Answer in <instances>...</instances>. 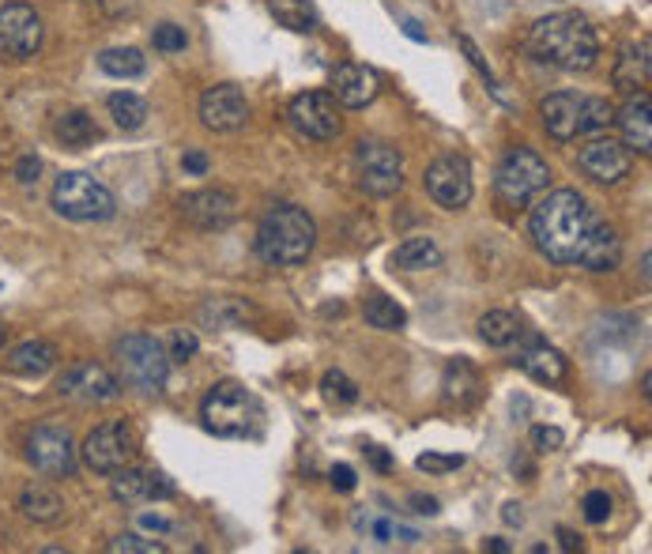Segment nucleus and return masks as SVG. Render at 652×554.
I'll return each mask as SVG.
<instances>
[{"instance_id":"nucleus-35","label":"nucleus","mask_w":652,"mask_h":554,"mask_svg":"<svg viewBox=\"0 0 652 554\" xmlns=\"http://www.w3.org/2000/svg\"><path fill=\"white\" fill-rule=\"evenodd\" d=\"M106 551H113V554H163L166 543L147 540V535H140V532H125V535H118V540L106 543Z\"/></svg>"},{"instance_id":"nucleus-1","label":"nucleus","mask_w":652,"mask_h":554,"mask_svg":"<svg viewBox=\"0 0 652 554\" xmlns=\"http://www.w3.org/2000/svg\"><path fill=\"white\" fill-rule=\"evenodd\" d=\"M535 250L554 264H577L588 272H615L622 261V242L615 226L581 197L577 189H554L532 208Z\"/></svg>"},{"instance_id":"nucleus-41","label":"nucleus","mask_w":652,"mask_h":554,"mask_svg":"<svg viewBox=\"0 0 652 554\" xmlns=\"http://www.w3.org/2000/svg\"><path fill=\"white\" fill-rule=\"evenodd\" d=\"M532 448L535 453H559L562 445H566V434H562L559 426H532Z\"/></svg>"},{"instance_id":"nucleus-25","label":"nucleus","mask_w":652,"mask_h":554,"mask_svg":"<svg viewBox=\"0 0 652 554\" xmlns=\"http://www.w3.org/2000/svg\"><path fill=\"white\" fill-rule=\"evenodd\" d=\"M442 396L449 403H456V408H472V403H479V396H483L479 369H475L468 358H453L442 377Z\"/></svg>"},{"instance_id":"nucleus-48","label":"nucleus","mask_w":652,"mask_h":554,"mask_svg":"<svg viewBox=\"0 0 652 554\" xmlns=\"http://www.w3.org/2000/svg\"><path fill=\"white\" fill-rule=\"evenodd\" d=\"M501 521L521 528V524H524V513H521V506H517V501H506V506H501Z\"/></svg>"},{"instance_id":"nucleus-16","label":"nucleus","mask_w":652,"mask_h":554,"mask_svg":"<svg viewBox=\"0 0 652 554\" xmlns=\"http://www.w3.org/2000/svg\"><path fill=\"white\" fill-rule=\"evenodd\" d=\"M250 121V99L242 95V87L234 84H216L200 95V125L211 132H242Z\"/></svg>"},{"instance_id":"nucleus-8","label":"nucleus","mask_w":652,"mask_h":554,"mask_svg":"<svg viewBox=\"0 0 652 554\" xmlns=\"http://www.w3.org/2000/svg\"><path fill=\"white\" fill-rule=\"evenodd\" d=\"M548 158L532 152V147H509L495 170V192L501 197V204L509 208H528L540 192H548Z\"/></svg>"},{"instance_id":"nucleus-52","label":"nucleus","mask_w":652,"mask_h":554,"mask_svg":"<svg viewBox=\"0 0 652 554\" xmlns=\"http://www.w3.org/2000/svg\"><path fill=\"white\" fill-rule=\"evenodd\" d=\"M404 34H408L411 42H427V31H422L416 20H404Z\"/></svg>"},{"instance_id":"nucleus-43","label":"nucleus","mask_w":652,"mask_h":554,"mask_svg":"<svg viewBox=\"0 0 652 554\" xmlns=\"http://www.w3.org/2000/svg\"><path fill=\"white\" fill-rule=\"evenodd\" d=\"M329 479H332V487L343 490V495H351V490L358 487V475H355V468H351V464H336V468L329 472Z\"/></svg>"},{"instance_id":"nucleus-15","label":"nucleus","mask_w":652,"mask_h":554,"mask_svg":"<svg viewBox=\"0 0 652 554\" xmlns=\"http://www.w3.org/2000/svg\"><path fill=\"white\" fill-rule=\"evenodd\" d=\"M577 166L588 181L596 185H619L622 178H630L633 170V152L622 140L611 136H593L585 147L577 152Z\"/></svg>"},{"instance_id":"nucleus-32","label":"nucleus","mask_w":652,"mask_h":554,"mask_svg":"<svg viewBox=\"0 0 652 554\" xmlns=\"http://www.w3.org/2000/svg\"><path fill=\"white\" fill-rule=\"evenodd\" d=\"M200 317L211 324V329H242L250 317H257L250 302H242V298H211V302L200 310Z\"/></svg>"},{"instance_id":"nucleus-44","label":"nucleus","mask_w":652,"mask_h":554,"mask_svg":"<svg viewBox=\"0 0 652 554\" xmlns=\"http://www.w3.org/2000/svg\"><path fill=\"white\" fill-rule=\"evenodd\" d=\"M38 174H42V158L38 155H23L20 163H15V178H20V185H34V181H38Z\"/></svg>"},{"instance_id":"nucleus-20","label":"nucleus","mask_w":652,"mask_h":554,"mask_svg":"<svg viewBox=\"0 0 652 554\" xmlns=\"http://www.w3.org/2000/svg\"><path fill=\"white\" fill-rule=\"evenodd\" d=\"M110 495L118 501H125V506H144V501H155V498H174V483L166 479L163 472H140L129 464V468L113 472Z\"/></svg>"},{"instance_id":"nucleus-38","label":"nucleus","mask_w":652,"mask_h":554,"mask_svg":"<svg viewBox=\"0 0 652 554\" xmlns=\"http://www.w3.org/2000/svg\"><path fill=\"white\" fill-rule=\"evenodd\" d=\"M461 49H464V57H468V65L475 68V73H479L483 79H487V87H490V91H495L498 99L506 102V95H501V84H498V79H495V73H490V65H487V60H483L479 46H475V42L468 38V34H461Z\"/></svg>"},{"instance_id":"nucleus-31","label":"nucleus","mask_w":652,"mask_h":554,"mask_svg":"<svg viewBox=\"0 0 652 554\" xmlns=\"http://www.w3.org/2000/svg\"><path fill=\"white\" fill-rule=\"evenodd\" d=\"M106 110H110L113 125L125 129V132H136L147 125V118H152V110H147V102L140 99V95L132 91H113L110 99H106Z\"/></svg>"},{"instance_id":"nucleus-36","label":"nucleus","mask_w":652,"mask_h":554,"mask_svg":"<svg viewBox=\"0 0 652 554\" xmlns=\"http://www.w3.org/2000/svg\"><path fill=\"white\" fill-rule=\"evenodd\" d=\"M152 42H155L158 53H181L185 46H189V38H185V26H178V23H158L152 31Z\"/></svg>"},{"instance_id":"nucleus-37","label":"nucleus","mask_w":652,"mask_h":554,"mask_svg":"<svg viewBox=\"0 0 652 554\" xmlns=\"http://www.w3.org/2000/svg\"><path fill=\"white\" fill-rule=\"evenodd\" d=\"M321 389L329 392L332 400H340V403H355L358 400V385L351 381L347 374H340V369H329V374H324Z\"/></svg>"},{"instance_id":"nucleus-17","label":"nucleus","mask_w":652,"mask_h":554,"mask_svg":"<svg viewBox=\"0 0 652 554\" xmlns=\"http://www.w3.org/2000/svg\"><path fill=\"white\" fill-rule=\"evenodd\" d=\"M57 392L76 403H110L121 396V381L99 363H76L57 381Z\"/></svg>"},{"instance_id":"nucleus-5","label":"nucleus","mask_w":652,"mask_h":554,"mask_svg":"<svg viewBox=\"0 0 652 554\" xmlns=\"http://www.w3.org/2000/svg\"><path fill=\"white\" fill-rule=\"evenodd\" d=\"M200 419L216 437H250L261 426V403L242 381H219L200 403Z\"/></svg>"},{"instance_id":"nucleus-54","label":"nucleus","mask_w":652,"mask_h":554,"mask_svg":"<svg viewBox=\"0 0 652 554\" xmlns=\"http://www.w3.org/2000/svg\"><path fill=\"white\" fill-rule=\"evenodd\" d=\"M4 343H8V329L0 324V351H4Z\"/></svg>"},{"instance_id":"nucleus-4","label":"nucleus","mask_w":652,"mask_h":554,"mask_svg":"<svg viewBox=\"0 0 652 554\" xmlns=\"http://www.w3.org/2000/svg\"><path fill=\"white\" fill-rule=\"evenodd\" d=\"M540 121L551 140L570 144L577 136H600L607 125H615V106L596 95L554 91L540 102Z\"/></svg>"},{"instance_id":"nucleus-19","label":"nucleus","mask_w":652,"mask_h":554,"mask_svg":"<svg viewBox=\"0 0 652 554\" xmlns=\"http://www.w3.org/2000/svg\"><path fill=\"white\" fill-rule=\"evenodd\" d=\"M332 99L340 106H347V110H363L382 95V76L374 73L369 65H355V60H347V65H340L336 73H332Z\"/></svg>"},{"instance_id":"nucleus-3","label":"nucleus","mask_w":652,"mask_h":554,"mask_svg":"<svg viewBox=\"0 0 652 554\" xmlns=\"http://www.w3.org/2000/svg\"><path fill=\"white\" fill-rule=\"evenodd\" d=\"M317 245V223L306 208L276 204L257 226V257L276 268H298Z\"/></svg>"},{"instance_id":"nucleus-34","label":"nucleus","mask_w":652,"mask_h":554,"mask_svg":"<svg viewBox=\"0 0 652 554\" xmlns=\"http://www.w3.org/2000/svg\"><path fill=\"white\" fill-rule=\"evenodd\" d=\"M366 324L377 332H400L404 324H408V310H404L396 298H385V295H369L366 298Z\"/></svg>"},{"instance_id":"nucleus-40","label":"nucleus","mask_w":652,"mask_h":554,"mask_svg":"<svg viewBox=\"0 0 652 554\" xmlns=\"http://www.w3.org/2000/svg\"><path fill=\"white\" fill-rule=\"evenodd\" d=\"M585 521L588 524H604L607 517H611V495H607V490H588L585 495Z\"/></svg>"},{"instance_id":"nucleus-45","label":"nucleus","mask_w":652,"mask_h":554,"mask_svg":"<svg viewBox=\"0 0 652 554\" xmlns=\"http://www.w3.org/2000/svg\"><path fill=\"white\" fill-rule=\"evenodd\" d=\"M208 166H211V158H208L205 152H185V155H181V170L192 174V178H205Z\"/></svg>"},{"instance_id":"nucleus-13","label":"nucleus","mask_w":652,"mask_h":554,"mask_svg":"<svg viewBox=\"0 0 652 554\" xmlns=\"http://www.w3.org/2000/svg\"><path fill=\"white\" fill-rule=\"evenodd\" d=\"M422 185H427L430 200L445 211H461L472 200L475 185H472V166L464 155H442L427 166L422 174Z\"/></svg>"},{"instance_id":"nucleus-46","label":"nucleus","mask_w":652,"mask_h":554,"mask_svg":"<svg viewBox=\"0 0 652 554\" xmlns=\"http://www.w3.org/2000/svg\"><path fill=\"white\" fill-rule=\"evenodd\" d=\"M355 524L363 528V532L369 528V532H374V540H377V543H393V535H396V524H393V521H366V517H358Z\"/></svg>"},{"instance_id":"nucleus-29","label":"nucleus","mask_w":652,"mask_h":554,"mask_svg":"<svg viewBox=\"0 0 652 554\" xmlns=\"http://www.w3.org/2000/svg\"><path fill=\"white\" fill-rule=\"evenodd\" d=\"M53 136H57L65 147L79 152V147H91L95 140H99V125H95V118L87 110H68L53 121Z\"/></svg>"},{"instance_id":"nucleus-24","label":"nucleus","mask_w":652,"mask_h":554,"mask_svg":"<svg viewBox=\"0 0 652 554\" xmlns=\"http://www.w3.org/2000/svg\"><path fill=\"white\" fill-rule=\"evenodd\" d=\"M57 366V347L49 340H23L20 347L8 351L4 369L12 377H46L49 369Z\"/></svg>"},{"instance_id":"nucleus-6","label":"nucleus","mask_w":652,"mask_h":554,"mask_svg":"<svg viewBox=\"0 0 652 554\" xmlns=\"http://www.w3.org/2000/svg\"><path fill=\"white\" fill-rule=\"evenodd\" d=\"M121 369V385L140 396H158L166 389V377H170V355L155 336L147 332H132V336L118 340L113 347Z\"/></svg>"},{"instance_id":"nucleus-10","label":"nucleus","mask_w":652,"mask_h":554,"mask_svg":"<svg viewBox=\"0 0 652 554\" xmlns=\"http://www.w3.org/2000/svg\"><path fill=\"white\" fill-rule=\"evenodd\" d=\"M358 185L369 197H393L404 185V155L400 147L385 144V140H363L355 152Z\"/></svg>"},{"instance_id":"nucleus-49","label":"nucleus","mask_w":652,"mask_h":554,"mask_svg":"<svg viewBox=\"0 0 652 554\" xmlns=\"http://www.w3.org/2000/svg\"><path fill=\"white\" fill-rule=\"evenodd\" d=\"M411 506H416V513H422V517L438 513V498H427V495H416V498H411Z\"/></svg>"},{"instance_id":"nucleus-33","label":"nucleus","mask_w":652,"mask_h":554,"mask_svg":"<svg viewBox=\"0 0 652 554\" xmlns=\"http://www.w3.org/2000/svg\"><path fill=\"white\" fill-rule=\"evenodd\" d=\"M99 68L106 76H118V79H136L147 73V57L136 46H113L99 53Z\"/></svg>"},{"instance_id":"nucleus-26","label":"nucleus","mask_w":652,"mask_h":554,"mask_svg":"<svg viewBox=\"0 0 652 554\" xmlns=\"http://www.w3.org/2000/svg\"><path fill=\"white\" fill-rule=\"evenodd\" d=\"M393 264H396L400 272H430V268H442V250H438L434 237L419 234V237H408V242L396 245Z\"/></svg>"},{"instance_id":"nucleus-9","label":"nucleus","mask_w":652,"mask_h":554,"mask_svg":"<svg viewBox=\"0 0 652 554\" xmlns=\"http://www.w3.org/2000/svg\"><path fill=\"white\" fill-rule=\"evenodd\" d=\"M136 453H140L136 430H132L125 419H110V422H102V426H95L91 434H87L84 448H79L84 464L95 475H113V472L129 468V464L136 461Z\"/></svg>"},{"instance_id":"nucleus-50","label":"nucleus","mask_w":652,"mask_h":554,"mask_svg":"<svg viewBox=\"0 0 652 554\" xmlns=\"http://www.w3.org/2000/svg\"><path fill=\"white\" fill-rule=\"evenodd\" d=\"M559 543H562V551H581V535L570 532V528H559Z\"/></svg>"},{"instance_id":"nucleus-2","label":"nucleus","mask_w":652,"mask_h":554,"mask_svg":"<svg viewBox=\"0 0 652 554\" xmlns=\"http://www.w3.org/2000/svg\"><path fill=\"white\" fill-rule=\"evenodd\" d=\"M524 46L540 65H551L559 73H593L600 60V34L581 12H554L535 20Z\"/></svg>"},{"instance_id":"nucleus-11","label":"nucleus","mask_w":652,"mask_h":554,"mask_svg":"<svg viewBox=\"0 0 652 554\" xmlns=\"http://www.w3.org/2000/svg\"><path fill=\"white\" fill-rule=\"evenodd\" d=\"M287 121L290 129L298 132L302 140H317V144H324V140H336L340 129H343V118H340V102L332 99L329 91H302L295 95L287 106Z\"/></svg>"},{"instance_id":"nucleus-53","label":"nucleus","mask_w":652,"mask_h":554,"mask_svg":"<svg viewBox=\"0 0 652 554\" xmlns=\"http://www.w3.org/2000/svg\"><path fill=\"white\" fill-rule=\"evenodd\" d=\"M483 547H487L490 554H509V551H513L506 540H498V535H495V540H487V543H483Z\"/></svg>"},{"instance_id":"nucleus-27","label":"nucleus","mask_w":652,"mask_h":554,"mask_svg":"<svg viewBox=\"0 0 652 554\" xmlns=\"http://www.w3.org/2000/svg\"><path fill=\"white\" fill-rule=\"evenodd\" d=\"M20 509H23V517H31V521L53 524L65 517V498H60L53 487H46V483H31V487H23V495H20Z\"/></svg>"},{"instance_id":"nucleus-39","label":"nucleus","mask_w":652,"mask_h":554,"mask_svg":"<svg viewBox=\"0 0 652 554\" xmlns=\"http://www.w3.org/2000/svg\"><path fill=\"white\" fill-rule=\"evenodd\" d=\"M416 468L427 475H445V472L464 468V456L461 453H422L416 461Z\"/></svg>"},{"instance_id":"nucleus-23","label":"nucleus","mask_w":652,"mask_h":554,"mask_svg":"<svg viewBox=\"0 0 652 554\" xmlns=\"http://www.w3.org/2000/svg\"><path fill=\"white\" fill-rule=\"evenodd\" d=\"M615 121H619L622 144H627L630 152H638V155L652 152V102H649V91L645 95H630L627 106L615 113Z\"/></svg>"},{"instance_id":"nucleus-28","label":"nucleus","mask_w":652,"mask_h":554,"mask_svg":"<svg viewBox=\"0 0 652 554\" xmlns=\"http://www.w3.org/2000/svg\"><path fill=\"white\" fill-rule=\"evenodd\" d=\"M524 324H521V317L517 313H509V310H490V313H483L479 317V336L483 343H490V347H513L517 340H524Z\"/></svg>"},{"instance_id":"nucleus-12","label":"nucleus","mask_w":652,"mask_h":554,"mask_svg":"<svg viewBox=\"0 0 652 554\" xmlns=\"http://www.w3.org/2000/svg\"><path fill=\"white\" fill-rule=\"evenodd\" d=\"M26 461L49 479H68L79 468V448L65 426H38L26 437Z\"/></svg>"},{"instance_id":"nucleus-47","label":"nucleus","mask_w":652,"mask_h":554,"mask_svg":"<svg viewBox=\"0 0 652 554\" xmlns=\"http://www.w3.org/2000/svg\"><path fill=\"white\" fill-rule=\"evenodd\" d=\"M366 456H369V461H374V468H377V472H393V456L385 453L382 445H369V448H366Z\"/></svg>"},{"instance_id":"nucleus-14","label":"nucleus","mask_w":652,"mask_h":554,"mask_svg":"<svg viewBox=\"0 0 652 554\" xmlns=\"http://www.w3.org/2000/svg\"><path fill=\"white\" fill-rule=\"evenodd\" d=\"M42 38H46V26H42V15L31 4H23V0L0 4V57H34L42 49Z\"/></svg>"},{"instance_id":"nucleus-51","label":"nucleus","mask_w":652,"mask_h":554,"mask_svg":"<svg viewBox=\"0 0 652 554\" xmlns=\"http://www.w3.org/2000/svg\"><path fill=\"white\" fill-rule=\"evenodd\" d=\"M140 524H144V528H155V532H170V521H166V517H155V513H144V517H140Z\"/></svg>"},{"instance_id":"nucleus-7","label":"nucleus","mask_w":652,"mask_h":554,"mask_svg":"<svg viewBox=\"0 0 652 554\" xmlns=\"http://www.w3.org/2000/svg\"><path fill=\"white\" fill-rule=\"evenodd\" d=\"M53 211L73 219V223H106V219L118 215V200L99 178L84 170H68L53 185Z\"/></svg>"},{"instance_id":"nucleus-30","label":"nucleus","mask_w":652,"mask_h":554,"mask_svg":"<svg viewBox=\"0 0 652 554\" xmlns=\"http://www.w3.org/2000/svg\"><path fill=\"white\" fill-rule=\"evenodd\" d=\"M268 12L276 15L279 26H287L295 34H313L317 23H321L313 0H268Z\"/></svg>"},{"instance_id":"nucleus-21","label":"nucleus","mask_w":652,"mask_h":554,"mask_svg":"<svg viewBox=\"0 0 652 554\" xmlns=\"http://www.w3.org/2000/svg\"><path fill=\"white\" fill-rule=\"evenodd\" d=\"M649 76H652V46L649 38H633L627 46L619 49V60H615V91L619 95H645L649 87Z\"/></svg>"},{"instance_id":"nucleus-22","label":"nucleus","mask_w":652,"mask_h":554,"mask_svg":"<svg viewBox=\"0 0 652 554\" xmlns=\"http://www.w3.org/2000/svg\"><path fill=\"white\" fill-rule=\"evenodd\" d=\"M513 363L521 366L528 377H535L540 385H562L566 381V369H570L566 358H562V351H554L551 343H543L535 336H528V347L517 351Z\"/></svg>"},{"instance_id":"nucleus-18","label":"nucleus","mask_w":652,"mask_h":554,"mask_svg":"<svg viewBox=\"0 0 652 554\" xmlns=\"http://www.w3.org/2000/svg\"><path fill=\"white\" fill-rule=\"evenodd\" d=\"M178 211L185 223L200 226V231H226L237 219V200L226 189H197L178 200Z\"/></svg>"},{"instance_id":"nucleus-42","label":"nucleus","mask_w":652,"mask_h":554,"mask_svg":"<svg viewBox=\"0 0 652 554\" xmlns=\"http://www.w3.org/2000/svg\"><path fill=\"white\" fill-rule=\"evenodd\" d=\"M197 351H200V340L192 336V332L178 329V332H174L170 351H166V355H170V363H189V358L197 355Z\"/></svg>"}]
</instances>
